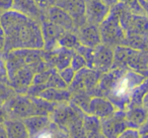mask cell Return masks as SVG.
Segmentation results:
<instances>
[{"instance_id":"obj_9","label":"cell","mask_w":148,"mask_h":138,"mask_svg":"<svg viewBox=\"0 0 148 138\" xmlns=\"http://www.w3.org/2000/svg\"><path fill=\"white\" fill-rule=\"evenodd\" d=\"M32 138H69V135L63 127H60L56 123L51 122L48 127L37 133Z\"/></svg>"},{"instance_id":"obj_6","label":"cell","mask_w":148,"mask_h":138,"mask_svg":"<svg viewBox=\"0 0 148 138\" xmlns=\"http://www.w3.org/2000/svg\"><path fill=\"white\" fill-rule=\"evenodd\" d=\"M51 121L46 116H33L23 120V125L27 129L29 136H35L37 133L41 132L46 127L49 126Z\"/></svg>"},{"instance_id":"obj_11","label":"cell","mask_w":148,"mask_h":138,"mask_svg":"<svg viewBox=\"0 0 148 138\" xmlns=\"http://www.w3.org/2000/svg\"><path fill=\"white\" fill-rule=\"evenodd\" d=\"M148 92V80H145L141 85H139L133 91L130 99L129 107H141V104L143 103V99Z\"/></svg>"},{"instance_id":"obj_8","label":"cell","mask_w":148,"mask_h":138,"mask_svg":"<svg viewBox=\"0 0 148 138\" xmlns=\"http://www.w3.org/2000/svg\"><path fill=\"white\" fill-rule=\"evenodd\" d=\"M80 41L84 45V47L92 49L95 45H99L101 43V34L97 31L95 25H89L84 27L80 31Z\"/></svg>"},{"instance_id":"obj_2","label":"cell","mask_w":148,"mask_h":138,"mask_svg":"<svg viewBox=\"0 0 148 138\" xmlns=\"http://www.w3.org/2000/svg\"><path fill=\"white\" fill-rule=\"evenodd\" d=\"M144 77L132 71H114L103 76L99 82V89L115 108L129 107L133 91L141 85Z\"/></svg>"},{"instance_id":"obj_3","label":"cell","mask_w":148,"mask_h":138,"mask_svg":"<svg viewBox=\"0 0 148 138\" xmlns=\"http://www.w3.org/2000/svg\"><path fill=\"white\" fill-rule=\"evenodd\" d=\"M87 112L99 118H108L114 115L116 108L111 102L105 98L95 97L89 101Z\"/></svg>"},{"instance_id":"obj_1","label":"cell","mask_w":148,"mask_h":138,"mask_svg":"<svg viewBox=\"0 0 148 138\" xmlns=\"http://www.w3.org/2000/svg\"><path fill=\"white\" fill-rule=\"evenodd\" d=\"M5 34V47L41 49L44 45L41 28L29 16L16 11L3 13L0 19Z\"/></svg>"},{"instance_id":"obj_7","label":"cell","mask_w":148,"mask_h":138,"mask_svg":"<svg viewBox=\"0 0 148 138\" xmlns=\"http://www.w3.org/2000/svg\"><path fill=\"white\" fill-rule=\"evenodd\" d=\"M97 75L99 74L95 73L93 71H90L88 69H82L78 71V73L75 74V77L73 80V87L75 88L79 87L78 89H82L87 86H93L95 81L97 80Z\"/></svg>"},{"instance_id":"obj_16","label":"cell","mask_w":148,"mask_h":138,"mask_svg":"<svg viewBox=\"0 0 148 138\" xmlns=\"http://www.w3.org/2000/svg\"><path fill=\"white\" fill-rule=\"evenodd\" d=\"M138 131H139V133L141 136L147 135L148 134V115H147V118H146L145 122L140 126V128L138 129Z\"/></svg>"},{"instance_id":"obj_4","label":"cell","mask_w":148,"mask_h":138,"mask_svg":"<svg viewBox=\"0 0 148 138\" xmlns=\"http://www.w3.org/2000/svg\"><path fill=\"white\" fill-rule=\"evenodd\" d=\"M113 62V51L106 45H99L93 49V64L101 71L109 69Z\"/></svg>"},{"instance_id":"obj_12","label":"cell","mask_w":148,"mask_h":138,"mask_svg":"<svg viewBox=\"0 0 148 138\" xmlns=\"http://www.w3.org/2000/svg\"><path fill=\"white\" fill-rule=\"evenodd\" d=\"M8 136L9 138H27L29 133L23 123L19 122H9L8 123Z\"/></svg>"},{"instance_id":"obj_17","label":"cell","mask_w":148,"mask_h":138,"mask_svg":"<svg viewBox=\"0 0 148 138\" xmlns=\"http://www.w3.org/2000/svg\"><path fill=\"white\" fill-rule=\"evenodd\" d=\"M5 69H4V65L1 61H0V77H2V76H5Z\"/></svg>"},{"instance_id":"obj_15","label":"cell","mask_w":148,"mask_h":138,"mask_svg":"<svg viewBox=\"0 0 148 138\" xmlns=\"http://www.w3.org/2000/svg\"><path fill=\"white\" fill-rule=\"evenodd\" d=\"M117 138H141V135H140L139 131L137 129L127 128Z\"/></svg>"},{"instance_id":"obj_14","label":"cell","mask_w":148,"mask_h":138,"mask_svg":"<svg viewBox=\"0 0 148 138\" xmlns=\"http://www.w3.org/2000/svg\"><path fill=\"white\" fill-rule=\"evenodd\" d=\"M59 76L62 79V81H63L66 85H70V84L73 82L74 77H75V72H74L70 67H68V68H66V69L60 71Z\"/></svg>"},{"instance_id":"obj_13","label":"cell","mask_w":148,"mask_h":138,"mask_svg":"<svg viewBox=\"0 0 148 138\" xmlns=\"http://www.w3.org/2000/svg\"><path fill=\"white\" fill-rule=\"evenodd\" d=\"M85 60L83 59L82 55H80L79 53H74L71 57V69L74 72L80 71V70L84 69L85 67Z\"/></svg>"},{"instance_id":"obj_10","label":"cell","mask_w":148,"mask_h":138,"mask_svg":"<svg viewBox=\"0 0 148 138\" xmlns=\"http://www.w3.org/2000/svg\"><path fill=\"white\" fill-rule=\"evenodd\" d=\"M88 4L91 5V6H88V9H87L88 18L92 22H101L109 11L108 7L105 6L103 3L95 2H95H89Z\"/></svg>"},{"instance_id":"obj_18","label":"cell","mask_w":148,"mask_h":138,"mask_svg":"<svg viewBox=\"0 0 148 138\" xmlns=\"http://www.w3.org/2000/svg\"><path fill=\"white\" fill-rule=\"evenodd\" d=\"M0 39L3 41V32H2V30H0ZM2 47V45L0 43V47Z\"/></svg>"},{"instance_id":"obj_19","label":"cell","mask_w":148,"mask_h":138,"mask_svg":"<svg viewBox=\"0 0 148 138\" xmlns=\"http://www.w3.org/2000/svg\"><path fill=\"white\" fill-rule=\"evenodd\" d=\"M141 138H148V134H147V135H143V136H141Z\"/></svg>"},{"instance_id":"obj_5","label":"cell","mask_w":148,"mask_h":138,"mask_svg":"<svg viewBox=\"0 0 148 138\" xmlns=\"http://www.w3.org/2000/svg\"><path fill=\"white\" fill-rule=\"evenodd\" d=\"M148 112L142 107H133L125 113L126 126L131 129H139L140 126L145 122Z\"/></svg>"}]
</instances>
